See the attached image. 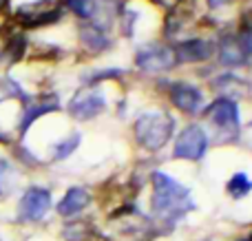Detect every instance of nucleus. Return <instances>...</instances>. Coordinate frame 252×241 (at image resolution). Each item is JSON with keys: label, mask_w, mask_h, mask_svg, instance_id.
Wrapping results in <instances>:
<instances>
[{"label": "nucleus", "mask_w": 252, "mask_h": 241, "mask_svg": "<svg viewBox=\"0 0 252 241\" xmlns=\"http://www.w3.org/2000/svg\"><path fill=\"white\" fill-rule=\"evenodd\" d=\"M89 204H91V195H89L87 190L71 188L69 193L64 195V199L58 204V212H60L62 217H73V215H78L80 211H84Z\"/></svg>", "instance_id": "9"}, {"label": "nucleus", "mask_w": 252, "mask_h": 241, "mask_svg": "<svg viewBox=\"0 0 252 241\" xmlns=\"http://www.w3.org/2000/svg\"><path fill=\"white\" fill-rule=\"evenodd\" d=\"M252 188V181L248 180V175H244V173H239V175H235L230 180V184H228V193L232 195V197H244L246 193Z\"/></svg>", "instance_id": "13"}, {"label": "nucleus", "mask_w": 252, "mask_h": 241, "mask_svg": "<svg viewBox=\"0 0 252 241\" xmlns=\"http://www.w3.org/2000/svg\"><path fill=\"white\" fill-rule=\"evenodd\" d=\"M75 144H80V135H73L69 142H64V144H60V149L56 151V159H62L66 157V155L71 153V151L75 149Z\"/></svg>", "instance_id": "16"}, {"label": "nucleus", "mask_w": 252, "mask_h": 241, "mask_svg": "<svg viewBox=\"0 0 252 241\" xmlns=\"http://www.w3.org/2000/svg\"><path fill=\"white\" fill-rule=\"evenodd\" d=\"M4 2H7V0H0V9H2V7H4Z\"/></svg>", "instance_id": "17"}, {"label": "nucleus", "mask_w": 252, "mask_h": 241, "mask_svg": "<svg viewBox=\"0 0 252 241\" xmlns=\"http://www.w3.org/2000/svg\"><path fill=\"white\" fill-rule=\"evenodd\" d=\"M210 53H213V44L204 42V40H188V42L177 47L175 58L186 62H197V60H206Z\"/></svg>", "instance_id": "10"}, {"label": "nucleus", "mask_w": 252, "mask_h": 241, "mask_svg": "<svg viewBox=\"0 0 252 241\" xmlns=\"http://www.w3.org/2000/svg\"><path fill=\"white\" fill-rule=\"evenodd\" d=\"M62 235H64L66 241H84L91 235V228H89V224H84V221H73V224L66 226Z\"/></svg>", "instance_id": "12"}, {"label": "nucleus", "mask_w": 252, "mask_h": 241, "mask_svg": "<svg viewBox=\"0 0 252 241\" xmlns=\"http://www.w3.org/2000/svg\"><path fill=\"white\" fill-rule=\"evenodd\" d=\"M51 208V195L49 190L31 186L25 195H22L20 204H18V217L25 221H40Z\"/></svg>", "instance_id": "3"}, {"label": "nucleus", "mask_w": 252, "mask_h": 241, "mask_svg": "<svg viewBox=\"0 0 252 241\" xmlns=\"http://www.w3.org/2000/svg\"><path fill=\"white\" fill-rule=\"evenodd\" d=\"M206 146H208V137H206L204 128L199 126H186L182 131V135L177 137V144H175V157L182 159H201L206 153Z\"/></svg>", "instance_id": "4"}, {"label": "nucleus", "mask_w": 252, "mask_h": 241, "mask_svg": "<svg viewBox=\"0 0 252 241\" xmlns=\"http://www.w3.org/2000/svg\"><path fill=\"white\" fill-rule=\"evenodd\" d=\"M192 208H195V204H192L186 186L175 181L166 173L153 175V211L159 219L177 221Z\"/></svg>", "instance_id": "1"}, {"label": "nucleus", "mask_w": 252, "mask_h": 241, "mask_svg": "<svg viewBox=\"0 0 252 241\" xmlns=\"http://www.w3.org/2000/svg\"><path fill=\"white\" fill-rule=\"evenodd\" d=\"M82 38H84V42L91 44L93 49H102V47H106L104 38H102V33H97V29H84V31H82Z\"/></svg>", "instance_id": "15"}, {"label": "nucleus", "mask_w": 252, "mask_h": 241, "mask_svg": "<svg viewBox=\"0 0 252 241\" xmlns=\"http://www.w3.org/2000/svg\"><path fill=\"white\" fill-rule=\"evenodd\" d=\"M173 133V120L166 113H146L135 124V137L144 149H161Z\"/></svg>", "instance_id": "2"}, {"label": "nucleus", "mask_w": 252, "mask_h": 241, "mask_svg": "<svg viewBox=\"0 0 252 241\" xmlns=\"http://www.w3.org/2000/svg\"><path fill=\"white\" fill-rule=\"evenodd\" d=\"M64 2L69 4L71 11H75L78 16H82V18H89L93 13V9H95L93 0H64Z\"/></svg>", "instance_id": "14"}, {"label": "nucleus", "mask_w": 252, "mask_h": 241, "mask_svg": "<svg viewBox=\"0 0 252 241\" xmlns=\"http://www.w3.org/2000/svg\"><path fill=\"white\" fill-rule=\"evenodd\" d=\"M104 109V95L100 91H82L71 100L69 104V111L73 118L78 120H89L93 118L95 113Z\"/></svg>", "instance_id": "5"}, {"label": "nucleus", "mask_w": 252, "mask_h": 241, "mask_svg": "<svg viewBox=\"0 0 252 241\" xmlns=\"http://www.w3.org/2000/svg\"><path fill=\"white\" fill-rule=\"evenodd\" d=\"M210 120L217 124L219 128L226 131H237L239 126V113H237V104L230 100H217L208 111Z\"/></svg>", "instance_id": "8"}, {"label": "nucleus", "mask_w": 252, "mask_h": 241, "mask_svg": "<svg viewBox=\"0 0 252 241\" xmlns=\"http://www.w3.org/2000/svg\"><path fill=\"white\" fill-rule=\"evenodd\" d=\"M221 62H226V64H244V51H241L239 47V40L235 38H226L221 42Z\"/></svg>", "instance_id": "11"}, {"label": "nucleus", "mask_w": 252, "mask_h": 241, "mask_svg": "<svg viewBox=\"0 0 252 241\" xmlns=\"http://www.w3.org/2000/svg\"><path fill=\"white\" fill-rule=\"evenodd\" d=\"M170 100L184 113H197L201 109V104H204V97H201L199 89H195L192 84H186V82L170 84Z\"/></svg>", "instance_id": "6"}, {"label": "nucleus", "mask_w": 252, "mask_h": 241, "mask_svg": "<svg viewBox=\"0 0 252 241\" xmlns=\"http://www.w3.org/2000/svg\"><path fill=\"white\" fill-rule=\"evenodd\" d=\"M175 53L166 47H146L137 53V66H142L144 71H164L168 66L175 64Z\"/></svg>", "instance_id": "7"}]
</instances>
